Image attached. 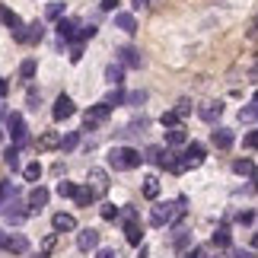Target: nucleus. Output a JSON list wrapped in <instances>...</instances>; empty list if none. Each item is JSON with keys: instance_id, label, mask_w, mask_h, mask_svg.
<instances>
[{"instance_id": "obj_1", "label": "nucleus", "mask_w": 258, "mask_h": 258, "mask_svg": "<svg viewBox=\"0 0 258 258\" xmlns=\"http://www.w3.org/2000/svg\"><path fill=\"white\" fill-rule=\"evenodd\" d=\"M144 160L147 156H141V150H134V147H112V150H108V166H112L115 172L137 169Z\"/></svg>"}, {"instance_id": "obj_2", "label": "nucleus", "mask_w": 258, "mask_h": 258, "mask_svg": "<svg viewBox=\"0 0 258 258\" xmlns=\"http://www.w3.org/2000/svg\"><path fill=\"white\" fill-rule=\"evenodd\" d=\"M182 207H185V198H178L175 204H156L153 211H150V223H153V226H166V223H172L175 217H182Z\"/></svg>"}, {"instance_id": "obj_3", "label": "nucleus", "mask_w": 258, "mask_h": 258, "mask_svg": "<svg viewBox=\"0 0 258 258\" xmlns=\"http://www.w3.org/2000/svg\"><path fill=\"white\" fill-rule=\"evenodd\" d=\"M108 115H112V105H105V102L89 105V108H86V115H83L86 131H96V127H102V124L108 121Z\"/></svg>"}, {"instance_id": "obj_4", "label": "nucleus", "mask_w": 258, "mask_h": 258, "mask_svg": "<svg viewBox=\"0 0 258 258\" xmlns=\"http://www.w3.org/2000/svg\"><path fill=\"white\" fill-rule=\"evenodd\" d=\"M0 19H4V23L10 26V32H13V38H16V42H23V45H26L29 26L23 23V19H19V13H13L10 7H0Z\"/></svg>"}, {"instance_id": "obj_5", "label": "nucleus", "mask_w": 258, "mask_h": 258, "mask_svg": "<svg viewBox=\"0 0 258 258\" xmlns=\"http://www.w3.org/2000/svg\"><path fill=\"white\" fill-rule=\"evenodd\" d=\"M7 131H10V137H13V147H23L29 141L26 121H23V115H19V112H10L7 115Z\"/></svg>"}, {"instance_id": "obj_6", "label": "nucleus", "mask_w": 258, "mask_h": 258, "mask_svg": "<svg viewBox=\"0 0 258 258\" xmlns=\"http://www.w3.org/2000/svg\"><path fill=\"white\" fill-rule=\"evenodd\" d=\"M0 249H7L13 255H23V252H29V239L23 233H4L0 230Z\"/></svg>"}, {"instance_id": "obj_7", "label": "nucleus", "mask_w": 258, "mask_h": 258, "mask_svg": "<svg viewBox=\"0 0 258 258\" xmlns=\"http://www.w3.org/2000/svg\"><path fill=\"white\" fill-rule=\"evenodd\" d=\"M86 188H89L96 198H102V195L108 191V175H105V169H96V166H93V169L86 172Z\"/></svg>"}, {"instance_id": "obj_8", "label": "nucleus", "mask_w": 258, "mask_h": 258, "mask_svg": "<svg viewBox=\"0 0 258 258\" xmlns=\"http://www.w3.org/2000/svg\"><path fill=\"white\" fill-rule=\"evenodd\" d=\"M201 163H204V147L191 141L185 147V153H182V166H185V169H198Z\"/></svg>"}, {"instance_id": "obj_9", "label": "nucleus", "mask_w": 258, "mask_h": 258, "mask_svg": "<svg viewBox=\"0 0 258 258\" xmlns=\"http://www.w3.org/2000/svg\"><path fill=\"white\" fill-rule=\"evenodd\" d=\"M220 115H223V102L217 99V102H204V105H198V118L207 124H217L220 121Z\"/></svg>"}, {"instance_id": "obj_10", "label": "nucleus", "mask_w": 258, "mask_h": 258, "mask_svg": "<svg viewBox=\"0 0 258 258\" xmlns=\"http://www.w3.org/2000/svg\"><path fill=\"white\" fill-rule=\"evenodd\" d=\"M74 112H77V108H74V99H71V96H64V93H61V96L54 99V108H51L54 121H67V118H71Z\"/></svg>"}, {"instance_id": "obj_11", "label": "nucleus", "mask_w": 258, "mask_h": 258, "mask_svg": "<svg viewBox=\"0 0 258 258\" xmlns=\"http://www.w3.org/2000/svg\"><path fill=\"white\" fill-rule=\"evenodd\" d=\"M118 64H121V67H141L144 64V54L137 51V48L124 45V48H118Z\"/></svg>"}, {"instance_id": "obj_12", "label": "nucleus", "mask_w": 258, "mask_h": 258, "mask_svg": "<svg viewBox=\"0 0 258 258\" xmlns=\"http://www.w3.org/2000/svg\"><path fill=\"white\" fill-rule=\"evenodd\" d=\"M77 249H80V252L99 249V233L96 230H80V233H77Z\"/></svg>"}, {"instance_id": "obj_13", "label": "nucleus", "mask_w": 258, "mask_h": 258, "mask_svg": "<svg viewBox=\"0 0 258 258\" xmlns=\"http://www.w3.org/2000/svg\"><path fill=\"white\" fill-rule=\"evenodd\" d=\"M51 226H54L57 233H74V230H77V217L61 211V214H54V217H51Z\"/></svg>"}, {"instance_id": "obj_14", "label": "nucleus", "mask_w": 258, "mask_h": 258, "mask_svg": "<svg viewBox=\"0 0 258 258\" xmlns=\"http://www.w3.org/2000/svg\"><path fill=\"white\" fill-rule=\"evenodd\" d=\"M48 198H51V195H48V188H42V185L32 188V191H29V198H26L29 211H42V207L48 204Z\"/></svg>"}, {"instance_id": "obj_15", "label": "nucleus", "mask_w": 258, "mask_h": 258, "mask_svg": "<svg viewBox=\"0 0 258 258\" xmlns=\"http://www.w3.org/2000/svg\"><path fill=\"white\" fill-rule=\"evenodd\" d=\"M57 38L61 42H74V38H80V32H77V23L74 19H57Z\"/></svg>"}, {"instance_id": "obj_16", "label": "nucleus", "mask_w": 258, "mask_h": 258, "mask_svg": "<svg viewBox=\"0 0 258 258\" xmlns=\"http://www.w3.org/2000/svg\"><path fill=\"white\" fill-rule=\"evenodd\" d=\"M211 141H214V147H220V150H230L236 137H233V131H230V127H217V131L211 134Z\"/></svg>"}, {"instance_id": "obj_17", "label": "nucleus", "mask_w": 258, "mask_h": 258, "mask_svg": "<svg viewBox=\"0 0 258 258\" xmlns=\"http://www.w3.org/2000/svg\"><path fill=\"white\" fill-rule=\"evenodd\" d=\"M115 26L121 29V32H127V35L137 32V19H134V13H115Z\"/></svg>"}, {"instance_id": "obj_18", "label": "nucleus", "mask_w": 258, "mask_h": 258, "mask_svg": "<svg viewBox=\"0 0 258 258\" xmlns=\"http://www.w3.org/2000/svg\"><path fill=\"white\" fill-rule=\"evenodd\" d=\"M166 144H169V147H188L185 127H182V124H178V127H169V131H166Z\"/></svg>"}, {"instance_id": "obj_19", "label": "nucleus", "mask_w": 258, "mask_h": 258, "mask_svg": "<svg viewBox=\"0 0 258 258\" xmlns=\"http://www.w3.org/2000/svg\"><path fill=\"white\" fill-rule=\"evenodd\" d=\"M16 195H19V188L13 182H4V185H0V211H7L10 201H16Z\"/></svg>"}, {"instance_id": "obj_20", "label": "nucleus", "mask_w": 258, "mask_h": 258, "mask_svg": "<svg viewBox=\"0 0 258 258\" xmlns=\"http://www.w3.org/2000/svg\"><path fill=\"white\" fill-rule=\"evenodd\" d=\"M61 144H64V137H57L54 131H45L42 137H38V150H57Z\"/></svg>"}, {"instance_id": "obj_21", "label": "nucleus", "mask_w": 258, "mask_h": 258, "mask_svg": "<svg viewBox=\"0 0 258 258\" xmlns=\"http://www.w3.org/2000/svg\"><path fill=\"white\" fill-rule=\"evenodd\" d=\"M105 80L112 83V86H121L124 83V67L121 64H108L105 67Z\"/></svg>"}, {"instance_id": "obj_22", "label": "nucleus", "mask_w": 258, "mask_h": 258, "mask_svg": "<svg viewBox=\"0 0 258 258\" xmlns=\"http://www.w3.org/2000/svg\"><path fill=\"white\" fill-rule=\"evenodd\" d=\"M124 239L131 242V245H144V230H141V226H137V223L131 220V223L124 226Z\"/></svg>"}, {"instance_id": "obj_23", "label": "nucleus", "mask_w": 258, "mask_h": 258, "mask_svg": "<svg viewBox=\"0 0 258 258\" xmlns=\"http://www.w3.org/2000/svg\"><path fill=\"white\" fill-rule=\"evenodd\" d=\"M144 198H150V201L160 198V178H156V175H147L144 178Z\"/></svg>"}, {"instance_id": "obj_24", "label": "nucleus", "mask_w": 258, "mask_h": 258, "mask_svg": "<svg viewBox=\"0 0 258 258\" xmlns=\"http://www.w3.org/2000/svg\"><path fill=\"white\" fill-rule=\"evenodd\" d=\"M102 102H105V105H112V108H115V105H127V93H124L121 86H115L112 93H108V96L102 99Z\"/></svg>"}, {"instance_id": "obj_25", "label": "nucleus", "mask_w": 258, "mask_h": 258, "mask_svg": "<svg viewBox=\"0 0 258 258\" xmlns=\"http://www.w3.org/2000/svg\"><path fill=\"white\" fill-rule=\"evenodd\" d=\"M42 35H45V26L38 23V19H35V23H29V35H26V45H38V42H42Z\"/></svg>"}, {"instance_id": "obj_26", "label": "nucleus", "mask_w": 258, "mask_h": 258, "mask_svg": "<svg viewBox=\"0 0 258 258\" xmlns=\"http://www.w3.org/2000/svg\"><path fill=\"white\" fill-rule=\"evenodd\" d=\"M233 242V236H230V226H217V233H214V245H220V249H226V245Z\"/></svg>"}, {"instance_id": "obj_27", "label": "nucleus", "mask_w": 258, "mask_h": 258, "mask_svg": "<svg viewBox=\"0 0 258 258\" xmlns=\"http://www.w3.org/2000/svg\"><path fill=\"white\" fill-rule=\"evenodd\" d=\"M239 121H242V124H252V121H258V102H252V105H242V108H239Z\"/></svg>"}, {"instance_id": "obj_28", "label": "nucleus", "mask_w": 258, "mask_h": 258, "mask_svg": "<svg viewBox=\"0 0 258 258\" xmlns=\"http://www.w3.org/2000/svg\"><path fill=\"white\" fill-rule=\"evenodd\" d=\"M74 201H77V207H89V204H93V201H96V195H93V191H89V188L83 185V188H77V195H74Z\"/></svg>"}, {"instance_id": "obj_29", "label": "nucleus", "mask_w": 258, "mask_h": 258, "mask_svg": "<svg viewBox=\"0 0 258 258\" xmlns=\"http://www.w3.org/2000/svg\"><path fill=\"white\" fill-rule=\"evenodd\" d=\"M233 172L236 175H255V166H252V160H236L233 163Z\"/></svg>"}, {"instance_id": "obj_30", "label": "nucleus", "mask_w": 258, "mask_h": 258, "mask_svg": "<svg viewBox=\"0 0 258 258\" xmlns=\"http://www.w3.org/2000/svg\"><path fill=\"white\" fill-rule=\"evenodd\" d=\"M4 160H7V166H10V169H19V166H23V163H19V147H10V150L4 153Z\"/></svg>"}, {"instance_id": "obj_31", "label": "nucleus", "mask_w": 258, "mask_h": 258, "mask_svg": "<svg viewBox=\"0 0 258 258\" xmlns=\"http://www.w3.org/2000/svg\"><path fill=\"white\" fill-rule=\"evenodd\" d=\"M23 175L29 178V182H38V178H42V163H29L23 169Z\"/></svg>"}, {"instance_id": "obj_32", "label": "nucleus", "mask_w": 258, "mask_h": 258, "mask_svg": "<svg viewBox=\"0 0 258 258\" xmlns=\"http://www.w3.org/2000/svg\"><path fill=\"white\" fill-rule=\"evenodd\" d=\"M19 77H23V80H32V77H35V61H32V57L19 64Z\"/></svg>"}, {"instance_id": "obj_33", "label": "nucleus", "mask_w": 258, "mask_h": 258, "mask_svg": "<svg viewBox=\"0 0 258 258\" xmlns=\"http://www.w3.org/2000/svg\"><path fill=\"white\" fill-rule=\"evenodd\" d=\"M178 121H182V115H178V112H166V115L160 118L163 127H178Z\"/></svg>"}, {"instance_id": "obj_34", "label": "nucleus", "mask_w": 258, "mask_h": 258, "mask_svg": "<svg viewBox=\"0 0 258 258\" xmlns=\"http://www.w3.org/2000/svg\"><path fill=\"white\" fill-rule=\"evenodd\" d=\"M4 217H7L10 223H23V220H26V211H13V204H10L7 211H4Z\"/></svg>"}, {"instance_id": "obj_35", "label": "nucleus", "mask_w": 258, "mask_h": 258, "mask_svg": "<svg viewBox=\"0 0 258 258\" xmlns=\"http://www.w3.org/2000/svg\"><path fill=\"white\" fill-rule=\"evenodd\" d=\"M57 195H61V198H74L77 195V185L74 182H57Z\"/></svg>"}, {"instance_id": "obj_36", "label": "nucleus", "mask_w": 258, "mask_h": 258, "mask_svg": "<svg viewBox=\"0 0 258 258\" xmlns=\"http://www.w3.org/2000/svg\"><path fill=\"white\" fill-rule=\"evenodd\" d=\"M245 150H258V127H255V131H249V134H245Z\"/></svg>"}, {"instance_id": "obj_37", "label": "nucleus", "mask_w": 258, "mask_h": 258, "mask_svg": "<svg viewBox=\"0 0 258 258\" xmlns=\"http://www.w3.org/2000/svg\"><path fill=\"white\" fill-rule=\"evenodd\" d=\"M141 102H147V93H144V89H137V93H127V105H141Z\"/></svg>"}, {"instance_id": "obj_38", "label": "nucleus", "mask_w": 258, "mask_h": 258, "mask_svg": "<svg viewBox=\"0 0 258 258\" xmlns=\"http://www.w3.org/2000/svg\"><path fill=\"white\" fill-rule=\"evenodd\" d=\"M77 144H80V134H77V131H71V134L64 137V144H61V147H64V150H74Z\"/></svg>"}, {"instance_id": "obj_39", "label": "nucleus", "mask_w": 258, "mask_h": 258, "mask_svg": "<svg viewBox=\"0 0 258 258\" xmlns=\"http://www.w3.org/2000/svg\"><path fill=\"white\" fill-rule=\"evenodd\" d=\"M99 214H102V220H115V217H118V207L115 204H102V211H99Z\"/></svg>"}, {"instance_id": "obj_40", "label": "nucleus", "mask_w": 258, "mask_h": 258, "mask_svg": "<svg viewBox=\"0 0 258 258\" xmlns=\"http://www.w3.org/2000/svg\"><path fill=\"white\" fill-rule=\"evenodd\" d=\"M172 112H178L182 118H185V115H191V102H188V99H178V105L172 108Z\"/></svg>"}, {"instance_id": "obj_41", "label": "nucleus", "mask_w": 258, "mask_h": 258, "mask_svg": "<svg viewBox=\"0 0 258 258\" xmlns=\"http://www.w3.org/2000/svg\"><path fill=\"white\" fill-rule=\"evenodd\" d=\"M64 13V4H48V19H61Z\"/></svg>"}, {"instance_id": "obj_42", "label": "nucleus", "mask_w": 258, "mask_h": 258, "mask_svg": "<svg viewBox=\"0 0 258 258\" xmlns=\"http://www.w3.org/2000/svg\"><path fill=\"white\" fill-rule=\"evenodd\" d=\"M96 32H99L96 26H83V29H80V38H77V42H86V38H93Z\"/></svg>"}, {"instance_id": "obj_43", "label": "nucleus", "mask_w": 258, "mask_h": 258, "mask_svg": "<svg viewBox=\"0 0 258 258\" xmlns=\"http://www.w3.org/2000/svg\"><path fill=\"white\" fill-rule=\"evenodd\" d=\"M118 4H121V0H102V4H99V7H102L105 13H115V10H118Z\"/></svg>"}, {"instance_id": "obj_44", "label": "nucleus", "mask_w": 258, "mask_h": 258, "mask_svg": "<svg viewBox=\"0 0 258 258\" xmlns=\"http://www.w3.org/2000/svg\"><path fill=\"white\" fill-rule=\"evenodd\" d=\"M38 99H42V96H38L35 89H29V96H26V102H29V108H38Z\"/></svg>"}, {"instance_id": "obj_45", "label": "nucleus", "mask_w": 258, "mask_h": 258, "mask_svg": "<svg viewBox=\"0 0 258 258\" xmlns=\"http://www.w3.org/2000/svg\"><path fill=\"white\" fill-rule=\"evenodd\" d=\"M80 57H83V48H80V42H77V45L71 48V61L77 64V61H80Z\"/></svg>"}, {"instance_id": "obj_46", "label": "nucleus", "mask_w": 258, "mask_h": 258, "mask_svg": "<svg viewBox=\"0 0 258 258\" xmlns=\"http://www.w3.org/2000/svg\"><path fill=\"white\" fill-rule=\"evenodd\" d=\"M236 220H239V223H245V226H249V223L255 220V214H252V211H242L239 217H236Z\"/></svg>"}, {"instance_id": "obj_47", "label": "nucleus", "mask_w": 258, "mask_h": 258, "mask_svg": "<svg viewBox=\"0 0 258 258\" xmlns=\"http://www.w3.org/2000/svg\"><path fill=\"white\" fill-rule=\"evenodd\" d=\"M96 258H118L115 249H96Z\"/></svg>"}, {"instance_id": "obj_48", "label": "nucleus", "mask_w": 258, "mask_h": 258, "mask_svg": "<svg viewBox=\"0 0 258 258\" xmlns=\"http://www.w3.org/2000/svg\"><path fill=\"white\" fill-rule=\"evenodd\" d=\"M233 258H255V255L245 252V249H233Z\"/></svg>"}, {"instance_id": "obj_49", "label": "nucleus", "mask_w": 258, "mask_h": 258, "mask_svg": "<svg viewBox=\"0 0 258 258\" xmlns=\"http://www.w3.org/2000/svg\"><path fill=\"white\" fill-rule=\"evenodd\" d=\"M249 80H252V83H258V61L252 64V71H249Z\"/></svg>"}, {"instance_id": "obj_50", "label": "nucleus", "mask_w": 258, "mask_h": 258, "mask_svg": "<svg viewBox=\"0 0 258 258\" xmlns=\"http://www.w3.org/2000/svg\"><path fill=\"white\" fill-rule=\"evenodd\" d=\"M185 258H204V249H191V252H185Z\"/></svg>"}, {"instance_id": "obj_51", "label": "nucleus", "mask_w": 258, "mask_h": 258, "mask_svg": "<svg viewBox=\"0 0 258 258\" xmlns=\"http://www.w3.org/2000/svg\"><path fill=\"white\" fill-rule=\"evenodd\" d=\"M7 89H10V83H7V80H0V99L7 96Z\"/></svg>"}, {"instance_id": "obj_52", "label": "nucleus", "mask_w": 258, "mask_h": 258, "mask_svg": "<svg viewBox=\"0 0 258 258\" xmlns=\"http://www.w3.org/2000/svg\"><path fill=\"white\" fill-rule=\"evenodd\" d=\"M147 4H150V0H134V7H147Z\"/></svg>"}, {"instance_id": "obj_53", "label": "nucleus", "mask_w": 258, "mask_h": 258, "mask_svg": "<svg viewBox=\"0 0 258 258\" xmlns=\"http://www.w3.org/2000/svg\"><path fill=\"white\" fill-rule=\"evenodd\" d=\"M255 188H258V172H255Z\"/></svg>"}, {"instance_id": "obj_54", "label": "nucleus", "mask_w": 258, "mask_h": 258, "mask_svg": "<svg viewBox=\"0 0 258 258\" xmlns=\"http://www.w3.org/2000/svg\"><path fill=\"white\" fill-rule=\"evenodd\" d=\"M0 112H4V99H0Z\"/></svg>"}, {"instance_id": "obj_55", "label": "nucleus", "mask_w": 258, "mask_h": 258, "mask_svg": "<svg viewBox=\"0 0 258 258\" xmlns=\"http://www.w3.org/2000/svg\"><path fill=\"white\" fill-rule=\"evenodd\" d=\"M0 141H4V127H0Z\"/></svg>"}, {"instance_id": "obj_56", "label": "nucleus", "mask_w": 258, "mask_h": 258, "mask_svg": "<svg viewBox=\"0 0 258 258\" xmlns=\"http://www.w3.org/2000/svg\"><path fill=\"white\" fill-rule=\"evenodd\" d=\"M255 102H258V93H255Z\"/></svg>"}, {"instance_id": "obj_57", "label": "nucleus", "mask_w": 258, "mask_h": 258, "mask_svg": "<svg viewBox=\"0 0 258 258\" xmlns=\"http://www.w3.org/2000/svg\"><path fill=\"white\" fill-rule=\"evenodd\" d=\"M255 245H258V236H255Z\"/></svg>"}, {"instance_id": "obj_58", "label": "nucleus", "mask_w": 258, "mask_h": 258, "mask_svg": "<svg viewBox=\"0 0 258 258\" xmlns=\"http://www.w3.org/2000/svg\"><path fill=\"white\" fill-rule=\"evenodd\" d=\"M35 258H45V255H35Z\"/></svg>"}, {"instance_id": "obj_59", "label": "nucleus", "mask_w": 258, "mask_h": 258, "mask_svg": "<svg viewBox=\"0 0 258 258\" xmlns=\"http://www.w3.org/2000/svg\"><path fill=\"white\" fill-rule=\"evenodd\" d=\"M255 29H258V19H255Z\"/></svg>"}]
</instances>
